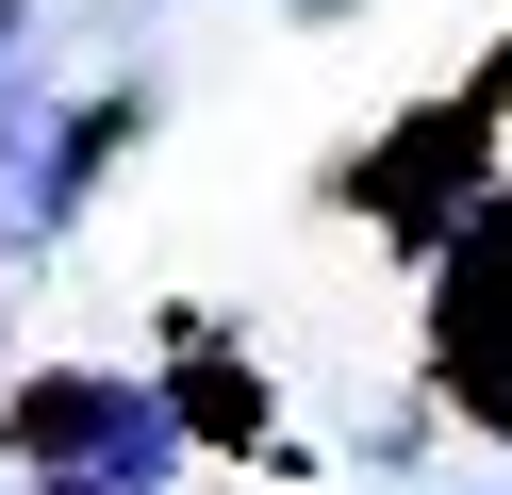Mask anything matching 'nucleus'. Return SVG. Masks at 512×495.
I'll list each match as a JSON object with an SVG mask.
<instances>
[{"label":"nucleus","mask_w":512,"mask_h":495,"mask_svg":"<svg viewBox=\"0 0 512 495\" xmlns=\"http://www.w3.org/2000/svg\"><path fill=\"white\" fill-rule=\"evenodd\" d=\"M0 446L17 479H83V495H182V413L133 380V363H34V380H0Z\"/></svg>","instance_id":"obj_1"},{"label":"nucleus","mask_w":512,"mask_h":495,"mask_svg":"<svg viewBox=\"0 0 512 495\" xmlns=\"http://www.w3.org/2000/svg\"><path fill=\"white\" fill-rule=\"evenodd\" d=\"M133 132H149V83H83V99H50L34 132H0V264L67 248L83 198L116 182V149H133Z\"/></svg>","instance_id":"obj_2"},{"label":"nucleus","mask_w":512,"mask_h":495,"mask_svg":"<svg viewBox=\"0 0 512 495\" xmlns=\"http://www.w3.org/2000/svg\"><path fill=\"white\" fill-rule=\"evenodd\" d=\"M50 99H67L50 83V0H0V132H34Z\"/></svg>","instance_id":"obj_3"},{"label":"nucleus","mask_w":512,"mask_h":495,"mask_svg":"<svg viewBox=\"0 0 512 495\" xmlns=\"http://www.w3.org/2000/svg\"><path fill=\"white\" fill-rule=\"evenodd\" d=\"M281 17H347V0H281Z\"/></svg>","instance_id":"obj_4"}]
</instances>
